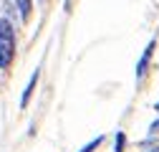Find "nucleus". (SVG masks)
I'll return each instance as SVG.
<instances>
[{
	"mask_svg": "<svg viewBox=\"0 0 159 152\" xmlns=\"http://www.w3.org/2000/svg\"><path fill=\"white\" fill-rule=\"evenodd\" d=\"M15 8H18V13H20V21H30L33 0H15Z\"/></svg>",
	"mask_w": 159,
	"mask_h": 152,
	"instance_id": "obj_4",
	"label": "nucleus"
},
{
	"mask_svg": "<svg viewBox=\"0 0 159 152\" xmlns=\"http://www.w3.org/2000/svg\"><path fill=\"white\" fill-rule=\"evenodd\" d=\"M154 48H157V41L152 38L149 46H147V48H144V53H142V59H139V64H136V79H144V74H147V69H149V61H152Z\"/></svg>",
	"mask_w": 159,
	"mask_h": 152,
	"instance_id": "obj_2",
	"label": "nucleus"
},
{
	"mask_svg": "<svg viewBox=\"0 0 159 152\" xmlns=\"http://www.w3.org/2000/svg\"><path fill=\"white\" fill-rule=\"evenodd\" d=\"M157 112H159V102H157Z\"/></svg>",
	"mask_w": 159,
	"mask_h": 152,
	"instance_id": "obj_8",
	"label": "nucleus"
},
{
	"mask_svg": "<svg viewBox=\"0 0 159 152\" xmlns=\"http://www.w3.org/2000/svg\"><path fill=\"white\" fill-rule=\"evenodd\" d=\"M157 132H159V119H157V122L152 124V135H157Z\"/></svg>",
	"mask_w": 159,
	"mask_h": 152,
	"instance_id": "obj_7",
	"label": "nucleus"
},
{
	"mask_svg": "<svg viewBox=\"0 0 159 152\" xmlns=\"http://www.w3.org/2000/svg\"><path fill=\"white\" fill-rule=\"evenodd\" d=\"M15 59V31L8 18H0V69L8 71Z\"/></svg>",
	"mask_w": 159,
	"mask_h": 152,
	"instance_id": "obj_1",
	"label": "nucleus"
},
{
	"mask_svg": "<svg viewBox=\"0 0 159 152\" xmlns=\"http://www.w3.org/2000/svg\"><path fill=\"white\" fill-rule=\"evenodd\" d=\"M35 84H38V71H33V76H30L28 86L23 89V97H20V109H25V107H28V102H30V97H33V89H35Z\"/></svg>",
	"mask_w": 159,
	"mask_h": 152,
	"instance_id": "obj_3",
	"label": "nucleus"
},
{
	"mask_svg": "<svg viewBox=\"0 0 159 152\" xmlns=\"http://www.w3.org/2000/svg\"><path fill=\"white\" fill-rule=\"evenodd\" d=\"M101 142H104V137H96V140H91V142H89L86 147H81L78 152H93V150H96L98 145H101Z\"/></svg>",
	"mask_w": 159,
	"mask_h": 152,
	"instance_id": "obj_5",
	"label": "nucleus"
},
{
	"mask_svg": "<svg viewBox=\"0 0 159 152\" xmlns=\"http://www.w3.org/2000/svg\"><path fill=\"white\" fill-rule=\"evenodd\" d=\"M116 152H124V132H116Z\"/></svg>",
	"mask_w": 159,
	"mask_h": 152,
	"instance_id": "obj_6",
	"label": "nucleus"
}]
</instances>
